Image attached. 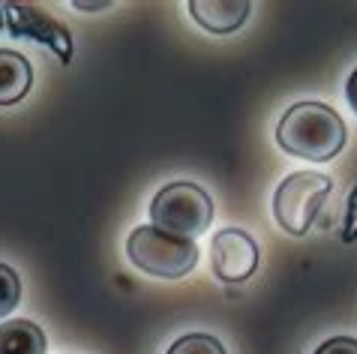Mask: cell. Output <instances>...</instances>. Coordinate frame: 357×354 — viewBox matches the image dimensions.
Returning a JSON list of instances; mask_svg holds the SVG:
<instances>
[{"instance_id": "6da1fadb", "label": "cell", "mask_w": 357, "mask_h": 354, "mask_svg": "<svg viewBox=\"0 0 357 354\" xmlns=\"http://www.w3.org/2000/svg\"><path fill=\"white\" fill-rule=\"evenodd\" d=\"M276 141L297 160L327 162L345 147V123L324 102H297L282 114Z\"/></svg>"}, {"instance_id": "7a4b0ae2", "label": "cell", "mask_w": 357, "mask_h": 354, "mask_svg": "<svg viewBox=\"0 0 357 354\" xmlns=\"http://www.w3.org/2000/svg\"><path fill=\"white\" fill-rule=\"evenodd\" d=\"M126 255L142 273L156 279H181L198 264V247L186 238L165 234L156 225H142L130 234Z\"/></svg>"}, {"instance_id": "3957f363", "label": "cell", "mask_w": 357, "mask_h": 354, "mask_svg": "<svg viewBox=\"0 0 357 354\" xmlns=\"http://www.w3.org/2000/svg\"><path fill=\"white\" fill-rule=\"evenodd\" d=\"M151 220L156 229H162L165 234L192 240L202 231L211 229L213 201L202 186H195L190 180H174L153 195Z\"/></svg>"}, {"instance_id": "277c9868", "label": "cell", "mask_w": 357, "mask_h": 354, "mask_svg": "<svg viewBox=\"0 0 357 354\" xmlns=\"http://www.w3.org/2000/svg\"><path fill=\"white\" fill-rule=\"evenodd\" d=\"M333 190V180L327 174L315 171H294L276 186L273 195V216L280 222L282 231L301 238L312 229V222L319 220L327 195Z\"/></svg>"}, {"instance_id": "5b68a950", "label": "cell", "mask_w": 357, "mask_h": 354, "mask_svg": "<svg viewBox=\"0 0 357 354\" xmlns=\"http://www.w3.org/2000/svg\"><path fill=\"white\" fill-rule=\"evenodd\" d=\"M211 268L222 282H243L259 268V243L241 229H222L211 243Z\"/></svg>"}, {"instance_id": "8992f818", "label": "cell", "mask_w": 357, "mask_h": 354, "mask_svg": "<svg viewBox=\"0 0 357 354\" xmlns=\"http://www.w3.org/2000/svg\"><path fill=\"white\" fill-rule=\"evenodd\" d=\"M190 15L207 33L225 36V33H234L246 22L250 3L246 0H192Z\"/></svg>"}, {"instance_id": "52a82bcc", "label": "cell", "mask_w": 357, "mask_h": 354, "mask_svg": "<svg viewBox=\"0 0 357 354\" xmlns=\"http://www.w3.org/2000/svg\"><path fill=\"white\" fill-rule=\"evenodd\" d=\"M33 84L31 61L22 52L13 48H0V105L22 102Z\"/></svg>"}, {"instance_id": "ba28073f", "label": "cell", "mask_w": 357, "mask_h": 354, "mask_svg": "<svg viewBox=\"0 0 357 354\" xmlns=\"http://www.w3.org/2000/svg\"><path fill=\"white\" fill-rule=\"evenodd\" d=\"M48 339L39 324L13 318L0 324V354H45Z\"/></svg>"}, {"instance_id": "9c48e42d", "label": "cell", "mask_w": 357, "mask_h": 354, "mask_svg": "<svg viewBox=\"0 0 357 354\" xmlns=\"http://www.w3.org/2000/svg\"><path fill=\"white\" fill-rule=\"evenodd\" d=\"M165 354H225V348L211 333H186V337L174 339Z\"/></svg>"}, {"instance_id": "30bf717a", "label": "cell", "mask_w": 357, "mask_h": 354, "mask_svg": "<svg viewBox=\"0 0 357 354\" xmlns=\"http://www.w3.org/2000/svg\"><path fill=\"white\" fill-rule=\"evenodd\" d=\"M18 300H22V279L9 264L0 261V318L13 316Z\"/></svg>"}, {"instance_id": "8fae6325", "label": "cell", "mask_w": 357, "mask_h": 354, "mask_svg": "<svg viewBox=\"0 0 357 354\" xmlns=\"http://www.w3.org/2000/svg\"><path fill=\"white\" fill-rule=\"evenodd\" d=\"M315 354H357V339L354 337H333L324 339Z\"/></svg>"}, {"instance_id": "7c38bea8", "label": "cell", "mask_w": 357, "mask_h": 354, "mask_svg": "<svg viewBox=\"0 0 357 354\" xmlns=\"http://www.w3.org/2000/svg\"><path fill=\"white\" fill-rule=\"evenodd\" d=\"M345 96H349V105L354 108V114H357V70L349 75V84H345Z\"/></svg>"}, {"instance_id": "4fadbf2b", "label": "cell", "mask_w": 357, "mask_h": 354, "mask_svg": "<svg viewBox=\"0 0 357 354\" xmlns=\"http://www.w3.org/2000/svg\"><path fill=\"white\" fill-rule=\"evenodd\" d=\"M108 0H102V3H84V0H75V9H105Z\"/></svg>"}]
</instances>
